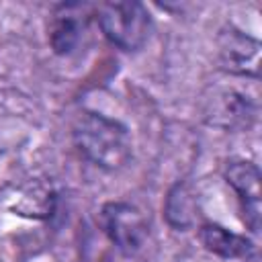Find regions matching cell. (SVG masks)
<instances>
[{"mask_svg": "<svg viewBox=\"0 0 262 262\" xmlns=\"http://www.w3.org/2000/svg\"><path fill=\"white\" fill-rule=\"evenodd\" d=\"M100 227L113 246L127 256L139 252L149 233L145 215L125 201H113L100 209Z\"/></svg>", "mask_w": 262, "mask_h": 262, "instance_id": "3", "label": "cell"}, {"mask_svg": "<svg viewBox=\"0 0 262 262\" xmlns=\"http://www.w3.org/2000/svg\"><path fill=\"white\" fill-rule=\"evenodd\" d=\"M207 119L211 125H217L229 131L250 129L256 121V104L248 96L235 90L221 92L219 96L213 98L207 111Z\"/></svg>", "mask_w": 262, "mask_h": 262, "instance_id": "7", "label": "cell"}, {"mask_svg": "<svg viewBox=\"0 0 262 262\" xmlns=\"http://www.w3.org/2000/svg\"><path fill=\"white\" fill-rule=\"evenodd\" d=\"M72 139L80 156L100 170L117 172L131 160L127 127L106 115L94 111L82 113L72 127Z\"/></svg>", "mask_w": 262, "mask_h": 262, "instance_id": "1", "label": "cell"}, {"mask_svg": "<svg viewBox=\"0 0 262 262\" xmlns=\"http://www.w3.org/2000/svg\"><path fill=\"white\" fill-rule=\"evenodd\" d=\"M199 239L205 250L225 260H246L256 252L254 244L246 235L233 233L217 223H203L199 227Z\"/></svg>", "mask_w": 262, "mask_h": 262, "instance_id": "8", "label": "cell"}, {"mask_svg": "<svg viewBox=\"0 0 262 262\" xmlns=\"http://www.w3.org/2000/svg\"><path fill=\"white\" fill-rule=\"evenodd\" d=\"M219 66L233 76L258 78L260 63V43L235 27L221 29L217 37Z\"/></svg>", "mask_w": 262, "mask_h": 262, "instance_id": "5", "label": "cell"}, {"mask_svg": "<svg viewBox=\"0 0 262 262\" xmlns=\"http://www.w3.org/2000/svg\"><path fill=\"white\" fill-rule=\"evenodd\" d=\"M166 221L174 229H186L196 219V199L186 182H176L164 203Z\"/></svg>", "mask_w": 262, "mask_h": 262, "instance_id": "9", "label": "cell"}, {"mask_svg": "<svg viewBox=\"0 0 262 262\" xmlns=\"http://www.w3.org/2000/svg\"><path fill=\"white\" fill-rule=\"evenodd\" d=\"M94 16V6L82 2H63L51 10L47 41L57 55L74 53L88 29L90 18Z\"/></svg>", "mask_w": 262, "mask_h": 262, "instance_id": "4", "label": "cell"}, {"mask_svg": "<svg viewBox=\"0 0 262 262\" xmlns=\"http://www.w3.org/2000/svg\"><path fill=\"white\" fill-rule=\"evenodd\" d=\"M102 35L123 51L141 49L151 33V14L139 2H108L94 8Z\"/></svg>", "mask_w": 262, "mask_h": 262, "instance_id": "2", "label": "cell"}, {"mask_svg": "<svg viewBox=\"0 0 262 262\" xmlns=\"http://www.w3.org/2000/svg\"><path fill=\"white\" fill-rule=\"evenodd\" d=\"M223 176L237 196L239 211L244 215L246 225L252 231H258V227H260V199H262L258 166L250 160H229L225 164Z\"/></svg>", "mask_w": 262, "mask_h": 262, "instance_id": "6", "label": "cell"}, {"mask_svg": "<svg viewBox=\"0 0 262 262\" xmlns=\"http://www.w3.org/2000/svg\"><path fill=\"white\" fill-rule=\"evenodd\" d=\"M242 262H258V256H256V252H254L252 256H248L246 260H242Z\"/></svg>", "mask_w": 262, "mask_h": 262, "instance_id": "10", "label": "cell"}]
</instances>
